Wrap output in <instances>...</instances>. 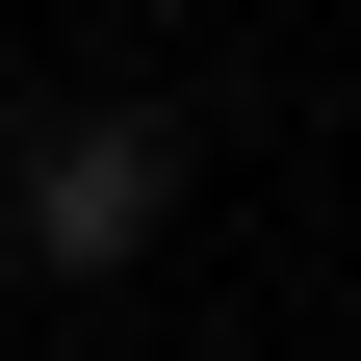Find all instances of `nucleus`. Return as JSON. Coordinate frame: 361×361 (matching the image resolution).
<instances>
[{
    "label": "nucleus",
    "mask_w": 361,
    "mask_h": 361,
    "mask_svg": "<svg viewBox=\"0 0 361 361\" xmlns=\"http://www.w3.org/2000/svg\"><path fill=\"white\" fill-rule=\"evenodd\" d=\"M0 207H26V258H52V284H129V258L180 233V129H155V104H78V129H26V180H0Z\"/></svg>",
    "instance_id": "f257e3e1"
}]
</instances>
